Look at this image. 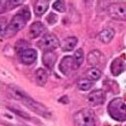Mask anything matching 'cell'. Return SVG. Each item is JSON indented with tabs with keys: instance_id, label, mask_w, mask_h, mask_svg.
<instances>
[{
	"instance_id": "cell-1",
	"label": "cell",
	"mask_w": 126,
	"mask_h": 126,
	"mask_svg": "<svg viewBox=\"0 0 126 126\" xmlns=\"http://www.w3.org/2000/svg\"><path fill=\"white\" fill-rule=\"evenodd\" d=\"M30 12L28 7H25L19 10L8 24L4 37L11 38L23 29L27 25V22L30 19Z\"/></svg>"
},
{
	"instance_id": "cell-2",
	"label": "cell",
	"mask_w": 126,
	"mask_h": 126,
	"mask_svg": "<svg viewBox=\"0 0 126 126\" xmlns=\"http://www.w3.org/2000/svg\"><path fill=\"white\" fill-rule=\"evenodd\" d=\"M109 115L118 122H124L126 120V106L125 100L121 97L112 99L107 105Z\"/></svg>"
},
{
	"instance_id": "cell-3",
	"label": "cell",
	"mask_w": 126,
	"mask_h": 126,
	"mask_svg": "<svg viewBox=\"0 0 126 126\" xmlns=\"http://www.w3.org/2000/svg\"><path fill=\"white\" fill-rule=\"evenodd\" d=\"M75 126H95L96 120L94 111L89 108H83L73 116Z\"/></svg>"
},
{
	"instance_id": "cell-4",
	"label": "cell",
	"mask_w": 126,
	"mask_h": 126,
	"mask_svg": "<svg viewBox=\"0 0 126 126\" xmlns=\"http://www.w3.org/2000/svg\"><path fill=\"white\" fill-rule=\"evenodd\" d=\"M21 102L33 112L45 118H48L51 115L50 112H49L47 107H45L43 104L35 101L30 96L25 97Z\"/></svg>"
},
{
	"instance_id": "cell-5",
	"label": "cell",
	"mask_w": 126,
	"mask_h": 126,
	"mask_svg": "<svg viewBox=\"0 0 126 126\" xmlns=\"http://www.w3.org/2000/svg\"><path fill=\"white\" fill-rule=\"evenodd\" d=\"M108 16L117 21H125L126 19V7L125 4L116 2L111 4L107 9Z\"/></svg>"
},
{
	"instance_id": "cell-6",
	"label": "cell",
	"mask_w": 126,
	"mask_h": 126,
	"mask_svg": "<svg viewBox=\"0 0 126 126\" xmlns=\"http://www.w3.org/2000/svg\"><path fill=\"white\" fill-rule=\"evenodd\" d=\"M38 46L43 51H53L60 46V42L54 34H46L38 42Z\"/></svg>"
},
{
	"instance_id": "cell-7",
	"label": "cell",
	"mask_w": 126,
	"mask_h": 126,
	"mask_svg": "<svg viewBox=\"0 0 126 126\" xmlns=\"http://www.w3.org/2000/svg\"><path fill=\"white\" fill-rule=\"evenodd\" d=\"M105 93L102 89H96L90 92L87 97V102L92 107L102 105L105 101Z\"/></svg>"
},
{
	"instance_id": "cell-8",
	"label": "cell",
	"mask_w": 126,
	"mask_h": 126,
	"mask_svg": "<svg viewBox=\"0 0 126 126\" xmlns=\"http://www.w3.org/2000/svg\"><path fill=\"white\" fill-rule=\"evenodd\" d=\"M58 68L63 74L66 76L70 75L71 72L75 70L73 57L71 56H66L63 58H62L59 63Z\"/></svg>"
},
{
	"instance_id": "cell-9",
	"label": "cell",
	"mask_w": 126,
	"mask_h": 126,
	"mask_svg": "<svg viewBox=\"0 0 126 126\" xmlns=\"http://www.w3.org/2000/svg\"><path fill=\"white\" fill-rule=\"evenodd\" d=\"M7 93L10 98L20 102H22L25 97L29 96L24 90H22L18 86L14 84H11L7 87Z\"/></svg>"
},
{
	"instance_id": "cell-10",
	"label": "cell",
	"mask_w": 126,
	"mask_h": 126,
	"mask_svg": "<svg viewBox=\"0 0 126 126\" xmlns=\"http://www.w3.org/2000/svg\"><path fill=\"white\" fill-rule=\"evenodd\" d=\"M46 30L45 25L40 21L32 22L29 28L28 36L30 39H35L40 36Z\"/></svg>"
},
{
	"instance_id": "cell-11",
	"label": "cell",
	"mask_w": 126,
	"mask_h": 126,
	"mask_svg": "<svg viewBox=\"0 0 126 126\" xmlns=\"http://www.w3.org/2000/svg\"><path fill=\"white\" fill-rule=\"evenodd\" d=\"M38 58V52L33 48H28L20 53V60L25 65L33 63Z\"/></svg>"
},
{
	"instance_id": "cell-12",
	"label": "cell",
	"mask_w": 126,
	"mask_h": 126,
	"mask_svg": "<svg viewBox=\"0 0 126 126\" xmlns=\"http://www.w3.org/2000/svg\"><path fill=\"white\" fill-rule=\"evenodd\" d=\"M57 55L54 51H44L42 57L43 65L49 69H52L57 61Z\"/></svg>"
},
{
	"instance_id": "cell-13",
	"label": "cell",
	"mask_w": 126,
	"mask_h": 126,
	"mask_svg": "<svg viewBox=\"0 0 126 126\" xmlns=\"http://www.w3.org/2000/svg\"><path fill=\"white\" fill-rule=\"evenodd\" d=\"M126 69V63L124 59L116 58L113 60L110 66V71L112 75L118 76L121 74Z\"/></svg>"
},
{
	"instance_id": "cell-14",
	"label": "cell",
	"mask_w": 126,
	"mask_h": 126,
	"mask_svg": "<svg viewBox=\"0 0 126 126\" xmlns=\"http://www.w3.org/2000/svg\"><path fill=\"white\" fill-rule=\"evenodd\" d=\"M78 43V40L76 37H68L65 38L61 43V48L64 52L71 51L75 48Z\"/></svg>"
},
{
	"instance_id": "cell-15",
	"label": "cell",
	"mask_w": 126,
	"mask_h": 126,
	"mask_svg": "<svg viewBox=\"0 0 126 126\" xmlns=\"http://www.w3.org/2000/svg\"><path fill=\"white\" fill-rule=\"evenodd\" d=\"M115 35V31L112 28L103 30L101 31L98 35V40L104 44H108L114 38Z\"/></svg>"
},
{
	"instance_id": "cell-16",
	"label": "cell",
	"mask_w": 126,
	"mask_h": 126,
	"mask_svg": "<svg viewBox=\"0 0 126 126\" xmlns=\"http://www.w3.org/2000/svg\"><path fill=\"white\" fill-rule=\"evenodd\" d=\"M49 1L38 0L36 1L34 5V13L36 16H41L46 13V12L48 9Z\"/></svg>"
},
{
	"instance_id": "cell-17",
	"label": "cell",
	"mask_w": 126,
	"mask_h": 126,
	"mask_svg": "<svg viewBox=\"0 0 126 126\" xmlns=\"http://www.w3.org/2000/svg\"><path fill=\"white\" fill-rule=\"evenodd\" d=\"M48 79V74L43 68H40L35 71V81L40 87L45 86Z\"/></svg>"
},
{
	"instance_id": "cell-18",
	"label": "cell",
	"mask_w": 126,
	"mask_h": 126,
	"mask_svg": "<svg viewBox=\"0 0 126 126\" xmlns=\"http://www.w3.org/2000/svg\"><path fill=\"white\" fill-rule=\"evenodd\" d=\"M102 57V55L99 50H92L91 52L88 53L87 57L88 63L92 66H97L101 61Z\"/></svg>"
},
{
	"instance_id": "cell-19",
	"label": "cell",
	"mask_w": 126,
	"mask_h": 126,
	"mask_svg": "<svg viewBox=\"0 0 126 126\" xmlns=\"http://www.w3.org/2000/svg\"><path fill=\"white\" fill-rule=\"evenodd\" d=\"M85 76H86V79L88 80L91 81H98L101 78L102 72L99 68L93 67L87 71Z\"/></svg>"
},
{
	"instance_id": "cell-20",
	"label": "cell",
	"mask_w": 126,
	"mask_h": 126,
	"mask_svg": "<svg viewBox=\"0 0 126 126\" xmlns=\"http://www.w3.org/2000/svg\"><path fill=\"white\" fill-rule=\"evenodd\" d=\"M73 60H74L75 69H78L81 66V64L83 63V62L84 61V50L82 48L77 49L75 51L74 54Z\"/></svg>"
},
{
	"instance_id": "cell-21",
	"label": "cell",
	"mask_w": 126,
	"mask_h": 126,
	"mask_svg": "<svg viewBox=\"0 0 126 126\" xmlns=\"http://www.w3.org/2000/svg\"><path fill=\"white\" fill-rule=\"evenodd\" d=\"M92 86H93V82L88 80L87 79H81L78 81V88L80 90L84 91V92L89 91V89H91Z\"/></svg>"
},
{
	"instance_id": "cell-22",
	"label": "cell",
	"mask_w": 126,
	"mask_h": 126,
	"mask_svg": "<svg viewBox=\"0 0 126 126\" xmlns=\"http://www.w3.org/2000/svg\"><path fill=\"white\" fill-rule=\"evenodd\" d=\"M28 46H29V43L28 41H26L24 39H20L18 41L16 42L15 45V51L17 53H21L22 52H23L25 50L28 48Z\"/></svg>"
},
{
	"instance_id": "cell-23",
	"label": "cell",
	"mask_w": 126,
	"mask_h": 126,
	"mask_svg": "<svg viewBox=\"0 0 126 126\" xmlns=\"http://www.w3.org/2000/svg\"><path fill=\"white\" fill-rule=\"evenodd\" d=\"M53 8L59 12H65L66 11V4L63 1H56L53 4Z\"/></svg>"
},
{
	"instance_id": "cell-24",
	"label": "cell",
	"mask_w": 126,
	"mask_h": 126,
	"mask_svg": "<svg viewBox=\"0 0 126 126\" xmlns=\"http://www.w3.org/2000/svg\"><path fill=\"white\" fill-rule=\"evenodd\" d=\"M24 1H15V0H12V1H5V9L7 10H12L15 7H17V6H19L20 4H23Z\"/></svg>"
},
{
	"instance_id": "cell-25",
	"label": "cell",
	"mask_w": 126,
	"mask_h": 126,
	"mask_svg": "<svg viewBox=\"0 0 126 126\" xmlns=\"http://www.w3.org/2000/svg\"><path fill=\"white\" fill-rule=\"evenodd\" d=\"M7 25V19L4 17H0V38L4 37Z\"/></svg>"
},
{
	"instance_id": "cell-26",
	"label": "cell",
	"mask_w": 126,
	"mask_h": 126,
	"mask_svg": "<svg viewBox=\"0 0 126 126\" xmlns=\"http://www.w3.org/2000/svg\"><path fill=\"white\" fill-rule=\"evenodd\" d=\"M46 19H47L48 22L50 25H53V24H55L57 22L58 17H57V15L56 14H54L53 12H50L48 15Z\"/></svg>"
},
{
	"instance_id": "cell-27",
	"label": "cell",
	"mask_w": 126,
	"mask_h": 126,
	"mask_svg": "<svg viewBox=\"0 0 126 126\" xmlns=\"http://www.w3.org/2000/svg\"><path fill=\"white\" fill-rule=\"evenodd\" d=\"M15 112L17 113V115H19V116L22 117L24 118H30V117L28 116V115L27 113H25V112L22 111H19V110H12Z\"/></svg>"
},
{
	"instance_id": "cell-28",
	"label": "cell",
	"mask_w": 126,
	"mask_h": 126,
	"mask_svg": "<svg viewBox=\"0 0 126 126\" xmlns=\"http://www.w3.org/2000/svg\"><path fill=\"white\" fill-rule=\"evenodd\" d=\"M1 3H2V1H0V9H1Z\"/></svg>"
}]
</instances>
